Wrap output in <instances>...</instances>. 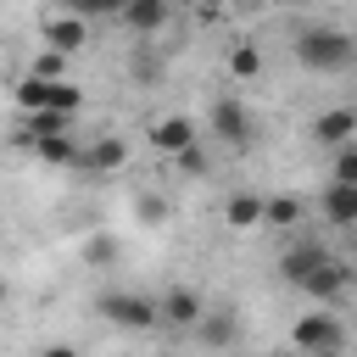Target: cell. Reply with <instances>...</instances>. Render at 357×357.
<instances>
[{
	"mask_svg": "<svg viewBox=\"0 0 357 357\" xmlns=\"http://www.w3.org/2000/svg\"><path fill=\"white\" fill-rule=\"evenodd\" d=\"M117 251H123V245H117V234H106V229H95V234L84 240V262H89V268H112Z\"/></svg>",
	"mask_w": 357,
	"mask_h": 357,
	"instance_id": "ffe728a7",
	"label": "cell"
},
{
	"mask_svg": "<svg viewBox=\"0 0 357 357\" xmlns=\"http://www.w3.org/2000/svg\"><path fill=\"white\" fill-rule=\"evenodd\" d=\"M134 223H167V195H156V190H134Z\"/></svg>",
	"mask_w": 357,
	"mask_h": 357,
	"instance_id": "44dd1931",
	"label": "cell"
},
{
	"mask_svg": "<svg viewBox=\"0 0 357 357\" xmlns=\"http://www.w3.org/2000/svg\"><path fill=\"white\" fill-rule=\"evenodd\" d=\"M28 78H45V84L67 78V56H56V50H39V56L28 61Z\"/></svg>",
	"mask_w": 357,
	"mask_h": 357,
	"instance_id": "cb8c5ba5",
	"label": "cell"
},
{
	"mask_svg": "<svg viewBox=\"0 0 357 357\" xmlns=\"http://www.w3.org/2000/svg\"><path fill=\"white\" fill-rule=\"evenodd\" d=\"M307 134H312V145H324V151L351 145V139H357V106H329V112H318V117L307 123Z\"/></svg>",
	"mask_w": 357,
	"mask_h": 357,
	"instance_id": "30bf717a",
	"label": "cell"
},
{
	"mask_svg": "<svg viewBox=\"0 0 357 357\" xmlns=\"http://www.w3.org/2000/svg\"><path fill=\"white\" fill-rule=\"evenodd\" d=\"M39 45H45V50H56V56H78V50L89 45V22L56 6V11L39 22Z\"/></svg>",
	"mask_w": 357,
	"mask_h": 357,
	"instance_id": "ba28073f",
	"label": "cell"
},
{
	"mask_svg": "<svg viewBox=\"0 0 357 357\" xmlns=\"http://www.w3.org/2000/svg\"><path fill=\"white\" fill-rule=\"evenodd\" d=\"M290 346H296V357H312V351H340L346 346V324L335 318V312H301L296 324H290Z\"/></svg>",
	"mask_w": 357,
	"mask_h": 357,
	"instance_id": "5b68a950",
	"label": "cell"
},
{
	"mask_svg": "<svg viewBox=\"0 0 357 357\" xmlns=\"http://www.w3.org/2000/svg\"><path fill=\"white\" fill-rule=\"evenodd\" d=\"M145 139H151V151H162V156H184L190 145H201V128H195L184 112H162V117L145 123Z\"/></svg>",
	"mask_w": 357,
	"mask_h": 357,
	"instance_id": "52a82bcc",
	"label": "cell"
},
{
	"mask_svg": "<svg viewBox=\"0 0 357 357\" xmlns=\"http://www.w3.org/2000/svg\"><path fill=\"white\" fill-rule=\"evenodd\" d=\"M39 162H50V167H78V139L73 134H33V139H22Z\"/></svg>",
	"mask_w": 357,
	"mask_h": 357,
	"instance_id": "9a60e30c",
	"label": "cell"
},
{
	"mask_svg": "<svg viewBox=\"0 0 357 357\" xmlns=\"http://www.w3.org/2000/svg\"><path fill=\"white\" fill-rule=\"evenodd\" d=\"M173 162H178V173H190V178H195V173H206V156H201V145H190V151H184V156H173Z\"/></svg>",
	"mask_w": 357,
	"mask_h": 357,
	"instance_id": "d4e9b609",
	"label": "cell"
},
{
	"mask_svg": "<svg viewBox=\"0 0 357 357\" xmlns=\"http://www.w3.org/2000/svg\"><path fill=\"white\" fill-rule=\"evenodd\" d=\"M195 6H201V11H218V6H229V0H195Z\"/></svg>",
	"mask_w": 357,
	"mask_h": 357,
	"instance_id": "4316f807",
	"label": "cell"
},
{
	"mask_svg": "<svg viewBox=\"0 0 357 357\" xmlns=\"http://www.w3.org/2000/svg\"><path fill=\"white\" fill-rule=\"evenodd\" d=\"M262 67H268V56H262V45H257V39H234V45L223 50V73H229L234 84L262 78Z\"/></svg>",
	"mask_w": 357,
	"mask_h": 357,
	"instance_id": "7c38bea8",
	"label": "cell"
},
{
	"mask_svg": "<svg viewBox=\"0 0 357 357\" xmlns=\"http://www.w3.org/2000/svg\"><path fill=\"white\" fill-rule=\"evenodd\" d=\"M128 167V139L123 134H89L84 145H78V173H89V178H117Z\"/></svg>",
	"mask_w": 357,
	"mask_h": 357,
	"instance_id": "8992f818",
	"label": "cell"
},
{
	"mask_svg": "<svg viewBox=\"0 0 357 357\" xmlns=\"http://www.w3.org/2000/svg\"><path fill=\"white\" fill-rule=\"evenodd\" d=\"M296 61L307 73H346L357 61V39L346 28H329V22H312L296 33Z\"/></svg>",
	"mask_w": 357,
	"mask_h": 357,
	"instance_id": "7a4b0ae2",
	"label": "cell"
},
{
	"mask_svg": "<svg viewBox=\"0 0 357 357\" xmlns=\"http://www.w3.org/2000/svg\"><path fill=\"white\" fill-rule=\"evenodd\" d=\"M139 39H151V33H162L167 28V17H173V0H128L123 11H117Z\"/></svg>",
	"mask_w": 357,
	"mask_h": 357,
	"instance_id": "4fadbf2b",
	"label": "cell"
},
{
	"mask_svg": "<svg viewBox=\"0 0 357 357\" xmlns=\"http://www.w3.org/2000/svg\"><path fill=\"white\" fill-rule=\"evenodd\" d=\"M95 312H100L112 329H156V324H162V318H156V301L139 296V290H106V296H95Z\"/></svg>",
	"mask_w": 357,
	"mask_h": 357,
	"instance_id": "277c9868",
	"label": "cell"
},
{
	"mask_svg": "<svg viewBox=\"0 0 357 357\" xmlns=\"http://www.w3.org/2000/svg\"><path fill=\"white\" fill-rule=\"evenodd\" d=\"M195 335H201L206 346H234V335H240L234 307H206V312H201V324H195Z\"/></svg>",
	"mask_w": 357,
	"mask_h": 357,
	"instance_id": "2e32d148",
	"label": "cell"
},
{
	"mask_svg": "<svg viewBox=\"0 0 357 357\" xmlns=\"http://www.w3.org/2000/svg\"><path fill=\"white\" fill-rule=\"evenodd\" d=\"M307 218V201L301 195H262V223L268 229H296Z\"/></svg>",
	"mask_w": 357,
	"mask_h": 357,
	"instance_id": "ac0fdd59",
	"label": "cell"
},
{
	"mask_svg": "<svg viewBox=\"0 0 357 357\" xmlns=\"http://www.w3.org/2000/svg\"><path fill=\"white\" fill-rule=\"evenodd\" d=\"M6 296H11V284H6V279H0V307H6Z\"/></svg>",
	"mask_w": 357,
	"mask_h": 357,
	"instance_id": "83f0119b",
	"label": "cell"
},
{
	"mask_svg": "<svg viewBox=\"0 0 357 357\" xmlns=\"http://www.w3.org/2000/svg\"><path fill=\"white\" fill-rule=\"evenodd\" d=\"M17 106L22 112H61V117H78V106H84V89L73 84V78H56V84H45V78H17Z\"/></svg>",
	"mask_w": 357,
	"mask_h": 357,
	"instance_id": "3957f363",
	"label": "cell"
},
{
	"mask_svg": "<svg viewBox=\"0 0 357 357\" xmlns=\"http://www.w3.org/2000/svg\"><path fill=\"white\" fill-rule=\"evenodd\" d=\"M318 212H324L335 229H357V190H351V184H329L324 201H318Z\"/></svg>",
	"mask_w": 357,
	"mask_h": 357,
	"instance_id": "e0dca14e",
	"label": "cell"
},
{
	"mask_svg": "<svg viewBox=\"0 0 357 357\" xmlns=\"http://www.w3.org/2000/svg\"><path fill=\"white\" fill-rule=\"evenodd\" d=\"M39 357H78V351H73V346H45Z\"/></svg>",
	"mask_w": 357,
	"mask_h": 357,
	"instance_id": "484cf974",
	"label": "cell"
},
{
	"mask_svg": "<svg viewBox=\"0 0 357 357\" xmlns=\"http://www.w3.org/2000/svg\"><path fill=\"white\" fill-rule=\"evenodd\" d=\"M201 312H206V301H201V290H190V284H173V290L156 296V318L173 324V329H195Z\"/></svg>",
	"mask_w": 357,
	"mask_h": 357,
	"instance_id": "8fae6325",
	"label": "cell"
},
{
	"mask_svg": "<svg viewBox=\"0 0 357 357\" xmlns=\"http://www.w3.org/2000/svg\"><path fill=\"white\" fill-rule=\"evenodd\" d=\"M312 357H340V351H312Z\"/></svg>",
	"mask_w": 357,
	"mask_h": 357,
	"instance_id": "f1b7e54d",
	"label": "cell"
},
{
	"mask_svg": "<svg viewBox=\"0 0 357 357\" xmlns=\"http://www.w3.org/2000/svg\"><path fill=\"white\" fill-rule=\"evenodd\" d=\"M223 229H234V234H251V229H262V195H251V190H234V195L223 201Z\"/></svg>",
	"mask_w": 357,
	"mask_h": 357,
	"instance_id": "5bb4252c",
	"label": "cell"
},
{
	"mask_svg": "<svg viewBox=\"0 0 357 357\" xmlns=\"http://www.w3.org/2000/svg\"><path fill=\"white\" fill-rule=\"evenodd\" d=\"M206 123H212V134H218L223 145H251V134H257V128H251V112H245L234 95H218L212 112H206Z\"/></svg>",
	"mask_w": 357,
	"mask_h": 357,
	"instance_id": "9c48e42d",
	"label": "cell"
},
{
	"mask_svg": "<svg viewBox=\"0 0 357 357\" xmlns=\"http://www.w3.org/2000/svg\"><path fill=\"white\" fill-rule=\"evenodd\" d=\"M33 134H73V117H61V112H28L17 139H33Z\"/></svg>",
	"mask_w": 357,
	"mask_h": 357,
	"instance_id": "d6986e66",
	"label": "cell"
},
{
	"mask_svg": "<svg viewBox=\"0 0 357 357\" xmlns=\"http://www.w3.org/2000/svg\"><path fill=\"white\" fill-rule=\"evenodd\" d=\"M279 268H284V279H290L301 296H312L318 307H324V301H340L346 284H351V268H346L340 257H329L324 245H290Z\"/></svg>",
	"mask_w": 357,
	"mask_h": 357,
	"instance_id": "6da1fadb",
	"label": "cell"
},
{
	"mask_svg": "<svg viewBox=\"0 0 357 357\" xmlns=\"http://www.w3.org/2000/svg\"><path fill=\"white\" fill-rule=\"evenodd\" d=\"M128 0H61V11H73V17H84V22H100V17H117Z\"/></svg>",
	"mask_w": 357,
	"mask_h": 357,
	"instance_id": "7402d4cb",
	"label": "cell"
},
{
	"mask_svg": "<svg viewBox=\"0 0 357 357\" xmlns=\"http://www.w3.org/2000/svg\"><path fill=\"white\" fill-rule=\"evenodd\" d=\"M329 184H351V190H357V139L335 151V162H329Z\"/></svg>",
	"mask_w": 357,
	"mask_h": 357,
	"instance_id": "603a6c76",
	"label": "cell"
},
{
	"mask_svg": "<svg viewBox=\"0 0 357 357\" xmlns=\"http://www.w3.org/2000/svg\"><path fill=\"white\" fill-rule=\"evenodd\" d=\"M234 6H251V0H234Z\"/></svg>",
	"mask_w": 357,
	"mask_h": 357,
	"instance_id": "f546056e",
	"label": "cell"
}]
</instances>
